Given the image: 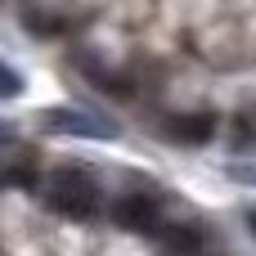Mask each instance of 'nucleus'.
I'll list each match as a JSON object with an SVG mask.
<instances>
[{"mask_svg": "<svg viewBox=\"0 0 256 256\" xmlns=\"http://www.w3.org/2000/svg\"><path fill=\"white\" fill-rule=\"evenodd\" d=\"M40 122L50 130H58V135H81V140H112L117 135L112 122H104L94 112H81V108H45Z\"/></svg>", "mask_w": 256, "mask_h": 256, "instance_id": "7ed1b4c3", "label": "nucleus"}, {"mask_svg": "<svg viewBox=\"0 0 256 256\" xmlns=\"http://www.w3.org/2000/svg\"><path fill=\"white\" fill-rule=\"evenodd\" d=\"M112 225L126 234H158L162 230V202L153 194H122L112 202Z\"/></svg>", "mask_w": 256, "mask_h": 256, "instance_id": "f03ea898", "label": "nucleus"}, {"mask_svg": "<svg viewBox=\"0 0 256 256\" xmlns=\"http://www.w3.org/2000/svg\"><path fill=\"white\" fill-rule=\"evenodd\" d=\"M166 130H171L176 144H207V140L216 135V112H184V117H176Z\"/></svg>", "mask_w": 256, "mask_h": 256, "instance_id": "20e7f679", "label": "nucleus"}, {"mask_svg": "<svg viewBox=\"0 0 256 256\" xmlns=\"http://www.w3.org/2000/svg\"><path fill=\"white\" fill-rule=\"evenodd\" d=\"M158 234L166 238L171 252H198V248L207 243V225H166V230H158Z\"/></svg>", "mask_w": 256, "mask_h": 256, "instance_id": "423d86ee", "label": "nucleus"}, {"mask_svg": "<svg viewBox=\"0 0 256 256\" xmlns=\"http://www.w3.org/2000/svg\"><path fill=\"white\" fill-rule=\"evenodd\" d=\"M0 180H4L9 189H36V184H40V162H36V148H18V153L4 162Z\"/></svg>", "mask_w": 256, "mask_h": 256, "instance_id": "39448f33", "label": "nucleus"}, {"mask_svg": "<svg viewBox=\"0 0 256 256\" xmlns=\"http://www.w3.org/2000/svg\"><path fill=\"white\" fill-rule=\"evenodd\" d=\"M9 144H14V126H9V122H0V148H9Z\"/></svg>", "mask_w": 256, "mask_h": 256, "instance_id": "6e6552de", "label": "nucleus"}, {"mask_svg": "<svg viewBox=\"0 0 256 256\" xmlns=\"http://www.w3.org/2000/svg\"><path fill=\"white\" fill-rule=\"evenodd\" d=\"M40 198L50 212L68 216V220H94L99 216V180L81 166H58L45 176Z\"/></svg>", "mask_w": 256, "mask_h": 256, "instance_id": "f257e3e1", "label": "nucleus"}, {"mask_svg": "<svg viewBox=\"0 0 256 256\" xmlns=\"http://www.w3.org/2000/svg\"><path fill=\"white\" fill-rule=\"evenodd\" d=\"M248 225H252V230H256V212H252V216H248Z\"/></svg>", "mask_w": 256, "mask_h": 256, "instance_id": "1a4fd4ad", "label": "nucleus"}, {"mask_svg": "<svg viewBox=\"0 0 256 256\" xmlns=\"http://www.w3.org/2000/svg\"><path fill=\"white\" fill-rule=\"evenodd\" d=\"M18 90H22V76H18L4 58H0V99H14Z\"/></svg>", "mask_w": 256, "mask_h": 256, "instance_id": "0eeeda50", "label": "nucleus"}]
</instances>
